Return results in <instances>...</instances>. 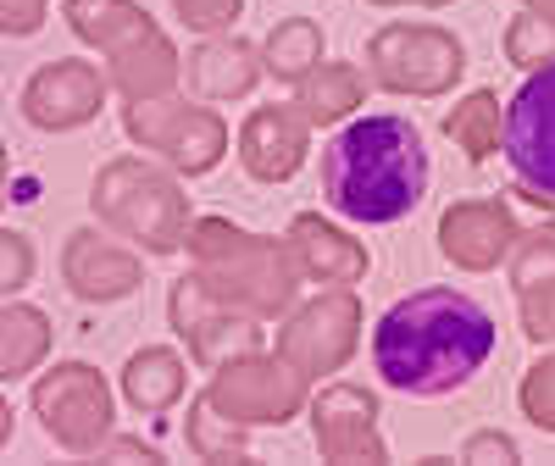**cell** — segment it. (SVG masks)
<instances>
[{
	"mask_svg": "<svg viewBox=\"0 0 555 466\" xmlns=\"http://www.w3.org/2000/svg\"><path fill=\"white\" fill-rule=\"evenodd\" d=\"M500 328L483 300L450 284H428L400 295L373 328V366L384 389L411 400H439L467 389L489 366Z\"/></svg>",
	"mask_w": 555,
	"mask_h": 466,
	"instance_id": "6da1fadb",
	"label": "cell"
},
{
	"mask_svg": "<svg viewBox=\"0 0 555 466\" xmlns=\"http://www.w3.org/2000/svg\"><path fill=\"white\" fill-rule=\"evenodd\" d=\"M428 139L400 112H373L345 122L322 145V195L334 200L345 222L389 228L405 222L428 195Z\"/></svg>",
	"mask_w": 555,
	"mask_h": 466,
	"instance_id": "7a4b0ae2",
	"label": "cell"
},
{
	"mask_svg": "<svg viewBox=\"0 0 555 466\" xmlns=\"http://www.w3.org/2000/svg\"><path fill=\"white\" fill-rule=\"evenodd\" d=\"M500 145L522 190L539 200H555V62L517 83L500 122Z\"/></svg>",
	"mask_w": 555,
	"mask_h": 466,
	"instance_id": "3957f363",
	"label": "cell"
}]
</instances>
